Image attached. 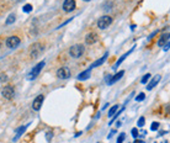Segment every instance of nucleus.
Returning <instances> with one entry per match:
<instances>
[{
	"label": "nucleus",
	"instance_id": "f257e3e1",
	"mask_svg": "<svg viewBox=\"0 0 170 143\" xmlns=\"http://www.w3.org/2000/svg\"><path fill=\"white\" fill-rule=\"evenodd\" d=\"M43 49H45V47H43L42 43L36 42V43H33L31 47H30V56H31L32 58H37L38 56L42 54Z\"/></svg>",
	"mask_w": 170,
	"mask_h": 143
},
{
	"label": "nucleus",
	"instance_id": "f03ea898",
	"mask_svg": "<svg viewBox=\"0 0 170 143\" xmlns=\"http://www.w3.org/2000/svg\"><path fill=\"white\" fill-rule=\"evenodd\" d=\"M84 46L83 45H73L71 48H69V54H71L73 58H79V57H82L83 53H84Z\"/></svg>",
	"mask_w": 170,
	"mask_h": 143
},
{
	"label": "nucleus",
	"instance_id": "7ed1b4c3",
	"mask_svg": "<svg viewBox=\"0 0 170 143\" xmlns=\"http://www.w3.org/2000/svg\"><path fill=\"white\" fill-rule=\"evenodd\" d=\"M111 24H112V17L108 16V15H104V16H101L97 20V27L101 28V30L107 28Z\"/></svg>",
	"mask_w": 170,
	"mask_h": 143
},
{
	"label": "nucleus",
	"instance_id": "20e7f679",
	"mask_svg": "<svg viewBox=\"0 0 170 143\" xmlns=\"http://www.w3.org/2000/svg\"><path fill=\"white\" fill-rule=\"evenodd\" d=\"M45 64H46V62H45V60H43V62H39L38 64H36V66H35V68L31 70V73L28 74L27 79H28V80H32V79H35V78H36V77L39 74V72H41V70L43 69Z\"/></svg>",
	"mask_w": 170,
	"mask_h": 143
},
{
	"label": "nucleus",
	"instance_id": "39448f33",
	"mask_svg": "<svg viewBox=\"0 0 170 143\" xmlns=\"http://www.w3.org/2000/svg\"><path fill=\"white\" fill-rule=\"evenodd\" d=\"M20 43H21V41L17 36H10L6 38V46L9 48H16L20 46Z\"/></svg>",
	"mask_w": 170,
	"mask_h": 143
},
{
	"label": "nucleus",
	"instance_id": "423d86ee",
	"mask_svg": "<svg viewBox=\"0 0 170 143\" xmlns=\"http://www.w3.org/2000/svg\"><path fill=\"white\" fill-rule=\"evenodd\" d=\"M71 75H72L71 69L68 67H62L57 70V77L59 79H68V78H71Z\"/></svg>",
	"mask_w": 170,
	"mask_h": 143
},
{
	"label": "nucleus",
	"instance_id": "0eeeda50",
	"mask_svg": "<svg viewBox=\"0 0 170 143\" xmlns=\"http://www.w3.org/2000/svg\"><path fill=\"white\" fill-rule=\"evenodd\" d=\"M1 94H3V96H4L6 100H11V99L14 98V95H15V90H14L13 86L7 85V86H5V88L3 89Z\"/></svg>",
	"mask_w": 170,
	"mask_h": 143
},
{
	"label": "nucleus",
	"instance_id": "6e6552de",
	"mask_svg": "<svg viewBox=\"0 0 170 143\" xmlns=\"http://www.w3.org/2000/svg\"><path fill=\"white\" fill-rule=\"evenodd\" d=\"M43 100H45V96H43V95L36 96V99L33 100V103H32V109H33L35 111H39V110H41L42 104H43Z\"/></svg>",
	"mask_w": 170,
	"mask_h": 143
},
{
	"label": "nucleus",
	"instance_id": "1a4fd4ad",
	"mask_svg": "<svg viewBox=\"0 0 170 143\" xmlns=\"http://www.w3.org/2000/svg\"><path fill=\"white\" fill-rule=\"evenodd\" d=\"M75 9V1L74 0H64L63 3V10L65 13H71Z\"/></svg>",
	"mask_w": 170,
	"mask_h": 143
},
{
	"label": "nucleus",
	"instance_id": "9d476101",
	"mask_svg": "<svg viewBox=\"0 0 170 143\" xmlns=\"http://www.w3.org/2000/svg\"><path fill=\"white\" fill-rule=\"evenodd\" d=\"M123 74H125V70H120L118 73H116L114 77H111V78H110V80L107 81V84H108V85H111V84H115L116 81H118L120 79H121V78L123 77Z\"/></svg>",
	"mask_w": 170,
	"mask_h": 143
},
{
	"label": "nucleus",
	"instance_id": "9b49d317",
	"mask_svg": "<svg viewBox=\"0 0 170 143\" xmlns=\"http://www.w3.org/2000/svg\"><path fill=\"white\" fill-rule=\"evenodd\" d=\"M97 39H99V37H97V35H96L95 32H90V34L86 36V38H85V42H86L88 45H94V43L97 42Z\"/></svg>",
	"mask_w": 170,
	"mask_h": 143
},
{
	"label": "nucleus",
	"instance_id": "f8f14e48",
	"mask_svg": "<svg viewBox=\"0 0 170 143\" xmlns=\"http://www.w3.org/2000/svg\"><path fill=\"white\" fill-rule=\"evenodd\" d=\"M162 80V75H159V74H157L151 81H149V84H147V90H152L158 83H159V81H160Z\"/></svg>",
	"mask_w": 170,
	"mask_h": 143
},
{
	"label": "nucleus",
	"instance_id": "ddd939ff",
	"mask_svg": "<svg viewBox=\"0 0 170 143\" xmlns=\"http://www.w3.org/2000/svg\"><path fill=\"white\" fill-rule=\"evenodd\" d=\"M133 51H134V47H132V49H129L128 52H126V53H125L123 56H121V57H120V58H118V60H117V62L115 63V66H114V69H116V68H117V67H118L120 64H121V63L123 62V60H125V59H126V58H127V57H128L129 54H131V53L133 52Z\"/></svg>",
	"mask_w": 170,
	"mask_h": 143
},
{
	"label": "nucleus",
	"instance_id": "4468645a",
	"mask_svg": "<svg viewBox=\"0 0 170 143\" xmlns=\"http://www.w3.org/2000/svg\"><path fill=\"white\" fill-rule=\"evenodd\" d=\"M169 37H170V36H169L168 32H166V34H163L162 37L159 38V41H158V46H159V47H164V46L169 42Z\"/></svg>",
	"mask_w": 170,
	"mask_h": 143
},
{
	"label": "nucleus",
	"instance_id": "2eb2a0df",
	"mask_svg": "<svg viewBox=\"0 0 170 143\" xmlns=\"http://www.w3.org/2000/svg\"><path fill=\"white\" fill-rule=\"evenodd\" d=\"M107 57H108V53L106 52V53L104 54V57H102V58H100V59H97V60H96V62H95V63H93L91 66H90V69H93V68H96V67H99V66H101V64H102V63L105 62V60L107 59Z\"/></svg>",
	"mask_w": 170,
	"mask_h": 143
},
{
	"label": "nucleus",
	"instance_id": "dca6fc26",
	"mask_svg": "<svg viewBox=\"0 0 170 143\" xmlns=\"http://www.w3.org/2000/svg\"><path fill=\"white\" fill-rule=\"evenodd\" d=\"M26 128H27V126H21V127H19V128L16 130V135H15V137L13 138V141H14V142L17 141L20 137H21V135L26 131Z\"/></svg>",
	"mask_w": 170,
	"mask_h": 143
},
{
	"label": "nucleus",
	"instance_id": "f3484780",
	"mask_svg": "<svg viewBox=\"0 0 170 143\" xmlns=\"http://www.w3.org/2000/svg\"><path fill=\"white\" fill-rule=\"evenodd\" d=\"M90 78V69H86V70H84L83 73H80L78 75V79L79 80H86V79H89Z\"/></svg>",
	"mask_w": 170,
	"mask_h": 143
},
{
	"label": "nucleus",
	"instance_id": "a211bd4d",
	"mask_svg": "<svg viewBox=\"0 0 170 143\" xmlns=\"http://www.w3.org/2000/svg\"><path fill=\"white\" fill-rule=\"evenodd\" d=\"M118 105H114L111 109H110V111H108V117H112L115 114H116V112H117V110H118Z\"/></svg>",
	"mask_w": 170,
	"mask_h": 143
},
{
	"label": "nucleus",
	"instance_id": "6ab92c4d",
	"mask_svg": "<svg viewBox=\"0 0 170 143\" xmlns=\"http://www.w3.org/2000/svg\"><path fill=\"white\" fill-rule=\"evenodd\" d=\"M15 19H16L15 14H10V15L7 16V19H6V25H11V24H14Z\"/></svg>",
	"mask_w": 170,
	"mask_h": 143
},
{
	"label": "nucleus",
	"instance_id": "aec40b11",
	"mask_svg": "<svg viewBox=\"0 0 170 143\" xmlns=\"http://www.w3.org/2000/svg\"><path fill=\"white\" fill-rule=\"evenodd\" d=\"M22 11H24V13H31V11H32V5H31V4H26V5H24Z\"/></svg>",
	"mask_w": 170,
	"mask_h": 143
},
{
	"label": "nucleus",
	"instance_id": "412c9836",
	"mask_svg": "<svg viewBox=\"0 0 170 143\" xmlns=\"http://www.w3.org/2000/svg\"><path fill=\"white\" fill-rule=\"evenodd\" d=\"M144 98H146V94H144V93H141L139 95L136 96V101H137V103H141L142 100H144Z\"/></svg>",
	"mask_w": 170,
	"mask_h": 143
},
{
	"label": "nucleus",
	"instance_id": "4be33fe9",
	"mask_svg": "<svg viewBox=\"0 0 170 143\" xmlns=\"http://www.w3.org/2000/svg\"><path fill=\"white\" fill-rule=\"evenodd\" d=\"M149 79H151V74H149V73H148V74H146V75H144L143 78H142V80H141V83H142V84H147Z\"/></svg>",
	"mask_w": 170,
	"mask_h": 143
},
{
	"label": "nucleus",
	"instance_id": "5701e85b",
	"mask_svg": "<svg viewBox=\"0 0 170 143\" xmlns=\"http://www.w3.org/2000/svg\"><path fill=\"white\" fill-rule=\"evenodd\" d=\"M144 124H146L144 117H139V118H138V122H137V125H138L139 127H143V126H144Z\"/></svg>",
	"mask_w": 170,
	"mask_h": 143
},
{
	"label": "nucleus",
	"instance_id": "b1692460",
	"mask_svg": "<svg viewBox=\"0 0 170 143\" xmlns=\"http://www.w3.org/2000/svg\"><path fill=\"white\" fill-rule=\"evenodd\" d=\"M159 126H160V125H159V122H153V124L151 125V130L152 131H157L159 128Z\"/></svg>",
	"mask_w": 170,
	"mask_h": 143
},
{
	"label": "nucleus",
	"instance_id": "393cba45",
	"mask_svg": "<svg viewBox=\"0 0 170 143\" xmlns=\"http://www.w3.org/2000/svg\"><path fill=\"white\" fill-rule=\"evenodd\" d=\"M125 138H126V135L125 133H121L118 136V138H117V143H122L123 141H125Z\"/></svg>",
	"mask_w": 170,
	"mask_h": 143
},
{
	"label": "nucleus",
	"instance_id": "a878e982",
	"mask_svg": "<svg viewBox=\"0 0 170 143\" xmlns=\"http://www.w3.org/2000/svg\"><path fill=\"white\" fill-rule=\"evenodd\" d=\"M131 133H132V136H133L134 138H137V137H138V130H137V128H132Z\"/></svg>",
	"mask_w": 170,
	"mask_h": 143
},
{
	"label": "nucleus",
	"instance_id": "bb28decb",
	"mask_svg": "<svg viewBox=\"0 0 170 143\" xmlns=\"http://www.w3.org/2000/svg\"><path fill=\"white\" fill-rule=\"evenodd\" d=\"M52 136H53V133H52V132H51V131H48V132H47V141H48V142H49V141H51Z\"/></svg>",
	"mask_w": 170,
	"mask_h": 143
},
{
	"label": "nucleus",
	"instance_id": "cd10ccee",
	"mask_svg": "<svg viewBox=\"0 0 170 143\" xmlns=\"http://www.w3.org/2000/svg\"><path fill=\"white\" fill-rule=\"evenodd\" d=\"M115 133H116V130H112V131H111V132H110V133H108V136H107V138L110 139V138H111V137H112V136H114Z\"/></svg>",
	"mask_w": 170,
	"mask_h": 143
},
{
	"label": "nucleus",
	"instance_id": "c85d7f7f",
	"mask_svg": "<svg viewBox=\"0 0 170 143\" xmlns=\"http://www.w3.org/2000/svg\"><path fill=\"white\" fill-rule=\"evenodd\" d=\"M168 49H169V42H168V43H166V45L164 46V51H165V52H166Z\"/></svg>",
	"mask_w": 170,
	"mask_h": 143
},
{
	"label": "nucleus",
	"instance_id": "c756f323",
	"mask_svg": "<svg viewBox=\"0 0 170 143\" xmlns=\"http://www.w3.org/2000/svg\"><path fill=\"white\" fill-rule=\"evenodd\" d=\"M15 3H21V1H24V0H14Z\"/></svg>",
	"mask_w": 170,
	"mask_h": 143
},
{
	"label": "nucleus",
	"instance_id": "7c9ffc66",
	"mask_svg": "<svg viewBox=\"0 0 170 143\" xmlns=\"http://www.w3.org/2000/svg\"><path fill=\"white\" fill-rule=\"evenodd\" d=\"M136 143H143V142H141V141H137V142H136Z\"/></svg>",
	"mask_w": 170,
	"mask_h": 143
},
{
	"label": "nucleus",
	"instance_id": "2f4dec72",
	"mask_svg": "<svg viewBox=\"0 0 170 143\" xmlns=\"http://www.w3.org/2000/svg\"><path fill=\"white\" fill-rule=\"evenodd\" d=\"M0 47H1V42H0Z\"/></svg>",
	"mask_w": 170,
	"mask_h": 143
},
{
	"label": "nucleus",
	"instance_id": "473e14b6",
	"mask_svg": "<svg viewBox=\"0 0 170 143\" xmlns=\"http://www.w3.org/2000/svg\"><path fill=\"white\" fill-rule=\"evenodd\" d=\"M85 1H89V0H85Z\"/></svg>",
	"mask_w": 170,
	"mask_h": 143
}]
</instances>
